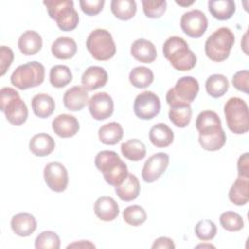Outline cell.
I'll return each mask as SVG.
<instances>
[{"label": "cell", "instance_id": "6da1fadb", "mask_svg": "<svg viewBox=\"0 0 249 249\" xmlns=\"http://www.w3.org/2000/svg\"><path fill=\"white\" fill-rule=\"evenodd\" d=\"M164 57L178 71H189L196 64V56L181 37H169L162 46Z\"/></svg>", "mask_w": 249, "mask_h": 249}, {"label": "cell", "instance_id": "7a4b0ae2", "mask_svg": "<svg viewBox=\"0 0 249 249\" xmlns=\"http://www.w3.org/2000/svg\"><path fill=\"white\" fill-rule=\"evenodd\" d=\"M94 163L96 168L102 172L106 183L111 186L121 185L128 175L127 165L114 151L99 152L94 159Z\"/></svg>", "mask_w": 249, "mask_h": 249}, {"label": "cell", "instance_id": "3957f363", "mask_svg": "<svg viewBox=\"0 0 249 249\" xmlns=\"http://www.w3.org/2000/svg\"><path fill=\"white\" fill-rule=\"evenodd\" d=\"M0 110L5 114L8 122L13 125H21L28 117V109L18 92L12 88L0 89Z\"/></svg>", "mask_w": 249, "mask_h": 249}, {"label": "cell", "instance_id": "277c9868", "mask_svg": "<svg viewBox=\"0 0 249 249\" xmlns=\"http://www.w3.org/2000/svg\"><path fill=\"white\" fill-rule=\"evenodd\" d=\"M233 44V32L228 27H220L206 39L204 45L205 54L215 62L224 61L229 57Z\"/></svg>", "mask_w": 249, "mask_h": 249}, {"label": "cell", "instance_id": "5b68a950", "mask_svg": "<svg viewBox=\"0 0 249 249\" xmlns=\"http://www.w3.org/2000/svg\"><path fill=\"white\" fill-rule=\"evenodd\" d=\"M43 4L46 6L50 18L55 20L60 30L71 31L78 26L79 15L72 0H47Z\"/></svg>", "mask_w": 249, "mask_h": 249}, {"label": "cell", "instance_id": "8992f818", "mask_svg": "<svg viewBox=\"0 0 249 249\" xmlns=\"http://www.w3.org/2000/svg\"><path fill=\"white\" fill-rule=\"evenodd\" d=\"M229 129L235 134L246 133L249 129V112L246 102L239 97H231L224 106Z\"/></svg>", "mask_w": 249, "mask_h": 249}, {"label": "cell", "instance_id": "52a82bcc", "mask_svg": "<svg viewBox=\"0 0 249 249\" xmlns=\"http://www.w3.org/2000/svg\"><path fill=\"white\" fill-rule=\"evenodd\" d=\"M86 46L91 56L99 61L112 58L116 53V45L111 33L102 28L91 31L86 42Z\"/></svg>", "mask_w": 249, "mask_h": 249}, {"label": "cell", "instance_id": "ba28073f", "mask_svg": "<svg viewBox=\"0 0 249 249\" xmlns=\"http://www.w3.org/2000/svg\"><path fill=\"white\" fill-rule=\"evenodd\" d=\"M45 79V67L38 61H29L16 68L11 75V83L19 89L40 86Z\"/></svg>", "mask_w": 249, "mask_h": 249}, {"label": "cell", "instance_id": "9c48e42d", "mask_svg": "<svg viewBox=\"0 0 249 249\" xmlns=\"http://www.w3.org/2000/svg\"><path fill=\"white\" fill-rule=\"evenodd\" d=\"M198 90L197 80L192 76H184L176 82L174 88L168 89L165 99L169 106L177 103L191 104L196 99Z\"/></svg>", "mask_w": 249, "mask_h": 249}, {"label": "cell", "instance_id": "30bf717a", "mask_svg": "<svg viewBox=\"0 0 249 249\" xmlns=\"http://www.w3.org/2000/svg\"><path fill=\"white\" fill-rule=\"evenodd\" d=\"M133 111L137 118L152 120L160 111V100L153 91L146 90L139 93L133 103Z\"/></svg>", "mask_w": 249, "mask_h": 249}, {"label": "cell", "instance_id": "8fae6325", "mask_svg": "<svg viewBox=\"0 0 249 249\" xmlns=\"http://www.w3.org/2000/svg\"><path fill=\"white\" fill-rule=\"evenodd\" d=\"M180 26L189 37L199 38L206 31L208 20L202 11L196 9L183 14L180 19Z\"/></svg>", "mask_w": 249, "mask_h": 249}, {"label": "cell", "instance_id": "7c38bea8", "mask_svg": "<svg viewBox=\"0 0 249 249\" xmlns=\"http://www.w3.org/2000/svg\"><path fill=\"white\" fill-rule=\"evenodd\" d=\"M44 179L52 191L61 193L68 185L67 169L58 161L49 162L44 168Z\"/></svg>", "mask_w": 249, "mask_h": 249}, {"label": "cell", "instance_id": "4fadbf2b", "mask_svg": "<svg viewBox=\"0 0 249 249\" xmlns=\"http://www.w3.org/2000/svg\"><path fill=\"white\" fill-rule=\"evenodd\" d=\"M169 156L166 153H156L152 155L144 163L142 168V179L147 183L157 181L168 166Z\"/></svg>", "mask_w": 249, "mask_h": 249}, {"label": "cell", "instance_id": "5bb4252c", "mask_svg": "<svg viewBox=\"0 0 249 249\" xmlns=\"http://www.w3.org/2000/svg\"><path fill=\"white\" fill-rule=\"evenodd\" d=\"M89 110L94 120H106L110 118L114 112V101L107 92H97L90 97Z\"/></svg>", "mask_w": 249, "mask_h": 249}, {"label": "cell", "instance_id": "9a60e30c", "mask_svg": "<svg viewBox=\"0 0 249 249\" xmlns=\"http://www.w3.org/2000/svg\"><path fill=\"white\" fill-rule=\"evenodd\" d=\"M52 127L59 137L69 138L76 135L80 129V124L76 117L69 114H60L53 120Z\"/></svg>", "mask_w": 249, "mask_h": 249}, {"label": "cell", "instance_id": "2e32d148", "mask_svg": "<svg viewBox=\"0 0 249 249\" xmlns=\"http://www.w3.org/2000/svg\"><path fill=\"white\" fill-rule=\"evenodd\" d=\"M89 92L81 86L68 89L63 95V104L69 111H80L89 103Z\"/></svg>", "mask_w": 249, "mask_h": 249}, {"label": "cell", "instance_id": "e0dca14e", "mask_svg": "<svg viewBox=\"0 0 249 249\" xmlns=\"http://www.w3.org/2000/svg\"><path fill=\"white\" fill-rule=\"evenodd\" d=\"M108 81V74L103 67L89 66L82 75V85L87 90H94L102 88Z\"/></svg>", "mask_w": 249, "mask_h": 249}, {"label": "cell", "instance_id": "ac0fdd59", "mask_svg": "<svg viewBox=\"0 0 249 249\" xmlns=\"http://www.w3.org/2000/svg\"><path fill=\"white\" fill-rule=\"evenodd\" d=\"M196 127L199 135H206L221 130L222 123L216 112L205 110L198 114L196 120Z\"/></svg>", "mask_w": 249, "mask_h": 249}, {"label": "cell", "instance_id": "d6986e66", "mask_svg": "<svg viewBox=\"0 0 249 249\" xmlns=\"http://www.w3.org/2000/svg\"><path fill=\"white\" fill-rule=\"evenodd\" d=\"M11 228L18 236H29L37 229V222L33 215L27 212H20L13 216L11 220Z\"/></svg>", "mask_w": 249, "mask_h": 249}, {"label": "cell", "instance_id": "ffe728a7", "mask_svg": "<svg viewBox=\"0 0 249 249\" xmlns=\"http://www.w3.org/2000/svg\"><path fill=\"white\" fill-rule=\"evenodd\" d=\"M93 210L98 219L110 222L115 220L119 215V205L116 200L111 196H100L98 197L93 205Z\"/></svg>", "mask_w": 249, "mask_h": 249}, {"label": "cell", "instance_id": "44dd1931", "mask_svg": "<svg viewBox=\"0 0 249 249\" xmlns=\"http://www.w3.org/2000/svg\"><path fill=\"white\" fill-rule=\"evenodd\" d=\"M131 55L143 63H152L157 58V50L155 45L146 39L135 40L130 47Z\"/></svg>", "mask_w": 249, "mask_h": 249}, {"label": "cell", "instance_id": "7402d4cb", "mask_svg": "<svg viewBox=\"0 0 249 249\" xmlns=\"http://www.w3.org/2000/svg\"><path fill=\"white\" fill-rule=\"evenodd\" d=\"M43 41L39 33L34 30L24 31L18 41V46L24 55H34L42 48Z\"/></svg>", "mask_w": 249, "mask_h": 249}, {"label": "cell", "instance_id": "603a6c76", "mask_svg": "<svg viewBox=\"0 0 249 249\" xmlns=\"http://www.w3.org/2000/svg\"><path fill=\"white\" fill-rule=\"evenodd\" d=\"M149 139L157 148H165L173 142L174 133L166 124L159 123L151 127Z\"/></svg>", "mask_w": 249, "mask_h": 249}, {"label": "cell", "instance_id": "cb8c5ba5", "mask_svg": "<svg viewBox=\"0 0 249 249\" xmlns=\"http://www.w3.org/2000/svg\"><path fill=\"white\" fill-rule=\"evenodd\" d=\"M230 200L238 206L245 205L249 200V177L238 176L229 192Z\"/></svg>", "mask_w": 249, "mask_h": 249}, {"label": "cell", "instance_id": "d4e9b609", "mask_svg": "<svg viewBox=\"0 0 249 249\" xmlns=\"http://www.w3.org/2000/svg\"><path fill=\"white\" fill-rule=\"evenodd\" d=\"M54 140L48 133L35 134L29 141V150L37 157H46L50 155L54 150Z\"/></svg>", "mask_w": 249, "mask_h": 249}, {"label": "cell", "instance_id": "484cf974", "mask_svg": "<svg viewBox=\"0 0 249 249\" xmlns=\"http://www.w3.org/2000/svg\"><path fill=\"white\" fill-rule=\"evenodd\" d=\"M115 192L124 201L134 200L140 193V184L137 177L134 174L128 173L124 181L121 185L115 187Z\"/></svg>", "mask_w": 249, "mask_h": 249}, {"label": "cell", "instance_id": "4316f807", "mask_svg": "<svg viewBox=\"0 0 249 249\" xmlns=\"http://www.w3.org/2000/svg\"><path fill=\"white\" fill-rule=\"evenodd\" d=\"M31 107L35 116L41 119H46L53 113L55 103L51 95L47 93H39L33 96L31 100Z\"/></svg>", "mask_w": 249, "mask_h": 249}, {"label": "cell", "instance_id": "83f0119b", "mask_svg": "<svg viewBox=\"0 0 249 249\" xmlns=\"http://www.w3.org/2000/svg\"><path fill=\"white\" fill-rule=\"evenodd\" d=\"M77 53V44L70 37H58L52 45V53L58 59L72 58Z\"/></svg>", "mask_w": 249, "mask_h": 249}, {"label": "cell", "instance_id": "f1b7e54d", "mask_svg": "<svg viewBox=\"0 0 249 249\" xmlns=\"http://www.w3.org/2000/svg\"><path fill=\"white\" fill-rule=\"evenodd\" d=\"M208 10L216 19L227 20L235 13V3L232 0H210Z\"/></svg>", "mask_w": 249, "mask_h": 249}, {"label": "cell", "instance_id": "f546056e", "mask_svg": "<svg viewBox=\"0 0 249 249\" xmlns=\"http://www.w3.org/2000/svg\"><path fill=\"white\" fill-rule=\"evenodd\" d=\"M168 117L170 122L177 127H186L192 119L191 104L178 103L170 106Z\"/></svg>", "mask_w": 249, "mask_h": 249}, {"label": "cell", "instance_id": "4dcf8cb0", "mask_svg": "<svg viewBox=\"0 0 249 249\" xmlns=\"http://www.w3.org/2000/svg\"><path fill=\"white\" fill-rule=\"evenodd\" d=\"M124 129L117 122H111L103 124L98 129V138L105 145H115L122 140Z\"/></svg>", "mask_w": 249, "mask_h": 249}, {"label": "cell", "instance_id": "1f68e13d", "mask_svg": "<svg viewBox=\"0 0 249 249\" xmlns=\"http://www.w3.org/2000/svg\"><path fill=\"white\" fill-rule=\"evenodd\" d=\"M121 152L127 160L139 161L146 156V146L139 139H129L121 145Z\"/></svg>", "mask_w": 249, "mask_h": 249}, {"label": "cell", "instance_id": "d6a6232c", "mask_svg": "<svg viewBox=\"0 0 249 249\" xmlns=\"http://www.w3.org/2000/svg\"><path fill=\"white\" fill-rule=\"evenodd\" d=\"M230 83L228 79L222 74H213L209 76L205 82L207 93L214 98L223 96L228 91Z\"/></svg>", "mask_w": 249, "mask_h": 249}, {"label": "cell", "instance_id": "836d02e7", "mask_svg": "<svg viewBox=\"0 0 249 249\" xmlns=\"http://www.w3.org/2000/svg\"><path fill=\"white\" fill-rule=\"evenodd\" d=\"M136 3L134 0H113L111 2L112 14L121 20H128L136 14Z\"/></svg>", "mask_w": 249, "mask_h": 249}, {"label": "cell", "instance_id": "e575fe53", "mask_svg": "<svg viewBox=\"0 0 249 249\" xmlns=\"http://www.w3.org/2000/svg\"><path fill=\"white\" fill-rule=\"evenodd\" d=\"M130 84L137 89H145L154 81L153 71L145 66L134 67L128 76Z\"/></svg>", "mask_w": 249, "mask_h": 249}, {"label": "cell", "instance_id": "d590c367", "mask_svg": "<svg viewBox=\"0 0 249 249\" xmlns=\"http://www.w3.org/2000/svg\"><path fill=\"white\" fill-rule=\"evenodd\" d=\"M72 72L66 65L57 64L50 70V83L54 88H63L72 81Z\"/></svg>", "mask_w": 249, "mask_h": 249}, {"label": "cell", "instance_id": "8d00e7d4", "mask_svg": "<svg viewBox=\"0 0 249 249\" xmlns=\"http://www.w3.org/2000/svg\"><path fill=\"white\" fill-rule=\"evenodd\" d=\"M226 140L227 136L223 128L215 133L198 136V142L202 149L211 152L218 151L223 148V146L226 144Z\"/></svg>", "mask_w": 249, "mask_h": 249}, {"label": "cell", "instance_id": "74e56055", "mask_svg": "<svg viewBox=\"0 0 249 249\" xmlns=\"http://www.w3.org/2000/svg\"><path fill=\"white\" fill-rule=\"evenodd\" d=\"M123 217L126 224L137 227L142 225L147 219L145 209L140 205H129L123 211Z\"/></svg>", "mask_w": 249, "mask_h": 249}, {"label": "cell", "instance_id": "f35d334b", "mask_svg": "<svg viewBox=\"0 0 249 249\" xmlns=\"http://www.w3.org/2000/svg\"><path fill=\"white\" fill-rule=\"evenodd\" d=\"M36 249H59L60 238L56 232L52 231H45L39 233L35 239Z\"/></svg>", "mask_w": 249, "mask_h": 249}, {"label": "cell", "instance_id": "ab89813d", "mask_svg": "<svg viewBox=\"0 0 249 249\" xmlns=\"http://www.w3.org/2000/svg\"><path fill=\"white\" fill-rule=\"evenodd\" d=\"M220 224L228 231H238L243 226L242 217L233 211H226L220 215Z\"/></svg>", "mask_w": 249, "mask_h": 249}, {"label": "cell", "instance_id": "60d3db41", "mask_svg": "<svg viewBox=\"0 0 249 249\" xmlns=\"http://www.w3.org/2000/svg\"><path fill=\"white\" fill-rule=\"evenodd\" d=\"M195 233L198 239L208 241L215 237L217 233V227L215 223L209 219H203L197 222L195 227Z\"/></svg>", "mask_w": 249, "mask_h": 249}, {"label": "cell", "instance_id": "b9f144b4", "mask_svg": "<svg viewBox=\"0 0 249 249\" xmlns=\"http://www.w3.org/2000/svg\"><path fill=\"white\" fill-rule=\"evenodd\" d=\"M143 12L147 18H159L166 10L165 0H142Z\"/></svg>", "mask_w": 249, "mask_h": 249}, {"label": "cell", "instance_id": "7bdbcfd3", "mask_svg": "<svg viewBox=\"0 0 249 249\" xmlns=\"http://www.w3.org/2000/svg\"><path fill=\"white\" fill-rule=\"evenodd\" d=\"M79 3L83 13H85L88 16H95L102 11L105 1L104 0H81Z\"/></svg>", "mask_w": 249, "mask_h": 249}, {"label": "cell", "instance_id": "ee69618b", "mask_svg": "<svg viewBox=\"0 0 249 249\" xmlns=\"http://www.w3.org/2000/svg\"><path fill=\"white\" fill-rule=\"evenodd\" d=\"M249 72L248 70H240L237 71L231 79V83L233 87L240 90L243 91L244 93L249 92Z\"/></svg>", "mask_w": 249, "mask_h": 249}, {"label": "cell", "instance_id": "f6af8a7d", "mask_svg": "<svg viewBox=\"0 0 249 249\" xmlns=\"http://www.w3.org/2000/svg\"><path fill=\"white\" fill-rule=\"evenodd\" d=\"M14 60V53L11 48L1 46L0 48V76H3Z\"/></svg>", "mask_w": 249, "mask_h": 249}, {"label": "cell", "instance_id": "bcb514c9", "mask_svg": "<svg viewBox=\"0 0 249 249\" xmlns=\"http://www.w3.org/2000/svg\"><path fill=\"white\" fill-rule=\"evenodd\" d=\"M248 156H249L248 153H244L239 157V159L237 160L238 176L249 177V159H248Z\"/></svg>", "mask_w": 249, "mask_h": 249}, {"label": "cell", "instance_id": "7dc6e473", "mask_svg": "<svg viewBox=\"0 0 249 249\" xmlns=\"http://www.w3.org/2000/svg\"><path fill=\"white\" fill-rule=\"evenodd\" d=\"M152 248L153 249H174L175 245L171 238L166 236H160L154 241Z\"/></svg>", "mask_w": 249, "mask_h": 249}, {"label": "cell", "instance_id": "c3c4849f", "mask_svg": "<svg viewBox=\"0 0 249 249\" xmlns=\"http://www.w3.org/2000/svg\"><path fill=\"white\" fill-rule=\"evenodd\" d=\"M67 248H95V245L89 240H80L78 242L69 244Z\"/></svg>", "mask_w": 249, "mask_h": 249}, {"label": "cell", "instance_id": "681fc988", "mask_svg": "<svg viewBox=\"0 0 249 249\" xmlns=\"http://www.w3.org/2000/svg\"><path fill=\"white\" fill-rule=\"evenodd\" d=\"M242 41H243V43L241 44V47H242L244 53H245L246 54H248V52H247V47H248V45H247V32L244 34Z\"/></svg>", "mask_w": 249, "mask_h": 249}, {"label": "cell", "instance_id": "f907efd6", "mask_svg": "<svg viewBox=\"0 0 249 249\" xmlns=\"http://www.w3.org/2000/svg\"><path fill=\"white\" fill-rule=\"evenodd\" d=\"M175 3L178 4V5H180V6H183V7H188V6H191L192 4H194L195 1L193 0V1H189V2L187 1V2H186V1H177V0H176Z\"/></svg>", "mask_w": 249, "mask_h": 249}, {"label": "cell", "instance_id": "816d5d0a", "mask_svg": "<svg viewBox=\"0 0 249 249\" xmlns=\"http://www.w3.org/2000/svg\"><path fill=\"white\" fill-rule=\"evenodd\" d=\"M196 247H197V248H198V247H213V248H214V246L211 245V244H200V245H197Z\"/></svg>", "mask_w": 249, "mask_h": 249}]
</instances>
